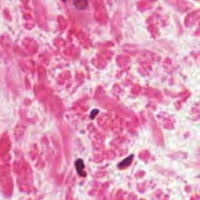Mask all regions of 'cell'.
<instances>
[{"label":"cell","instance_id":"cell-4","mask_svg":"<svg viewBox=\"0 0 200 200\" xmlns=\"http://www.w3.org/2000/svg\"><path fill=\"white\" fill-rule=\"evenodd\" d=\"M98 113H99V110H92V113H91V116H90V117L92 118V119L95 118V116L97 115Z\"/></svg>","mask_w":200,"mask_h":200},{"label":"cell","instance_id":"cell-1","mask_svg":"<svg viewBox=\"0 0 200 200\" xmlns=\"http://www.w3.org/2000/svg\"><path fill=\"white\" fill-rule=\"evenodd\" d=\"M75 167H76V170H77V174L80 176H83L85 177L86 176V172L84 171V163L83 159H78L75 162Z\"/></svg>","mask_w":200,"mask_h":200},{"label":"cell","instance_id":"cell-2","mask_svg":"<svg viewBox=\"0 0 200 200\" xmlns=\"http://www.w3.org/2000/svg\"><path fill=\"white\" fill-rule=\"evenodd\" d=\"M133 159H134V155L129 156L127 157V158L123 159V160H122L121 162L118 164V167H119L120 170L126 169L131 164V162H132Z\"/></svg>","mask_w":200,"mask_h":200},{"label":"cell","instance_id":"cell-3","mask_svg":"<svg viewBox=\"0 0 200 200\" xmlns=\"http://www.w3.org/2000/svg\"><path fill=\"white\" fill-rule=\"evenodd\" d=\"M74 4L75 7L79 9H86L88 5V2H86V1H75V2H74Z\"/></svg>","mask_w":200,"mask_h":200}]
</instances>
